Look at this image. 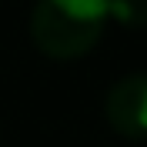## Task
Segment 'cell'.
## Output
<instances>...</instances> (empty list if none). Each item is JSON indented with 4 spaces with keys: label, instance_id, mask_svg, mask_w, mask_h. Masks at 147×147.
<instances>
[{
    "label": "cell",
    "instance_id": "7a4b0ae2",
    "mask_svg": "<svg viewBox=\"0 0 147 147\" xmlns=\"http://www.w3.org/2000/svg\"><path fill=\"white\" fill-rule=\"evenodd\" d=\"M104 117L120 137L147 140V70L127 74L110 87L104 100Z\"/></svg>",
    "mask_w": 147,
    "mask_h": 147
},
{
    "label": "cell",
    "instance_id": "6da1fadb",
    "mask_svg": "<svg viewBox=\"0 0 147 147\" xmlns=\"http://www.w3.org/2000/svg\"><path fill=\"white\" fill-rule=\"evenodd\" d=\"M107 24V0H37L30 13V37L40 54L54 60H77L97 47Z\"/></svg>",
    "mask_w": 147,
    "mask_h": 147
},
{
    "label": "cell",
    "instance_id": "3957f363",
    "mask_svg": "<svg viewBox=\"0 0 147 147\" xmlns=\"http://www.w3.org/2000/svg\"><path fill=\"white\" fill-rule=\"evenodd\" d=\"M107 13L120 27L130 30L147 27V0H107Z\"/></svg>",
    "mask_w": 147,
    "mask_h": 147
}]
</instances>
